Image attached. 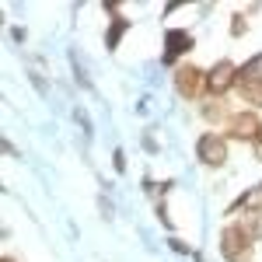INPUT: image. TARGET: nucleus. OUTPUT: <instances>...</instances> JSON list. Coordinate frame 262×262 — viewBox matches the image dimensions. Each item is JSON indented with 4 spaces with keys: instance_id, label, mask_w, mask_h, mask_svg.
<instances>
[{
    "instance_id": "obj_16",
    "label": "nucleus",
    "mask_w": 262,
    "mask_h": 262,
    "mask_svg": "<svg viewBox=\"0 0 262 262\" xmlns=\"http://www.w3.org/2000/svg\"><path fill=\"white\" fill-rule=\"evenodd\" d=\"M112 168H116V175H122V171H126V150H122V147H116V150H112Z\"/></svg>"
},
{
    "instance_id": "obj_11",
    "label": "nucleus",
    "mask_w": 262,
    "mask_h": 262,
    "mask_svg": "<svg viewBox=\"0 0 262 262\" xmlns=\"http://www.w3.org/2000/svg\"><path fill=\"white\" fill-rule=\"evenodd\" d=\"M234 224H238V231H242L252 245L262 242V213H255V210H252V213H238Z\"/></svg>"
},
{
    "instance_id": "obj_14",
    "label": "nucleus",
    "mask_w": 262,
    "mask_h": 262,
    "mask_svg": "<svg viewBox=\"0 0 262 262\" xmlns=\"http://www.w3.org/2000/svg\"><path fill=\"white\" fill-rule=\"evenodd\" d=\"M70 67H74V77L81 81V88H91V77H88V70H84V63L77 53H70Z\"/></svg>"
},
{
    "instance_id": "obj_21",
    "label": "nucleus",
    "mask_w": 262,
    "mask_h": 262,
    "mask_svg": "<svg viewBox=\"0 0 262 262\" xmlns=\"http://www.w3.org/2000/svg\"><path fill=\"white\" fill-rule=\"evenodd\" d=\"M0 262H18V259H14V255H4V259H0Z\"/></svg>"
},
{
    "instance_id": "obj_17",
    "label": "nucleus",
    "mask_w": 262,
    "mask_h": 262,
    "mask_svg": "<svg viewBox=\"0 0 262 262\" xmlns=\"http://www.w3.org/2000/svg\"><path fill=\"white\" fill-rule=\"evenodd\" d=\"M140 143H143V150H147V154H158V150H161V147H158V140H154V129H147Z\"/></svg>"
},
{
    "instance_id": "obj_6",
    "label": "nucleus",
    "mask_w": 262,
    "mask_h": 262,
    "mask_svg": "<svg viewBox=\"0 0 262 262\" xmlns=\"http://www.w3.org/2000/svg\"><path fill=\"white\" fill-rule=\"evenodd\" d=\"M259 129H262L259 112H255V108H238V112H231V119H227V126H224L221 133L231 143H248V147H252V140L259 137Z\"/></svg>"
},
{
    "instance_id": "obj_5",
    "label": "nucleus",
    "mask_w": 262,
    "mask_h": 262,
    "mask_svg": "<svg viewBox=\"0 0 262 262\" xmlns=\"http://www.w3.org/2000/svg\"><path fill=\"white\" fill-rule=\"evenodd\" d=\"M196 49V35L189 28H164V42H161V67L179 70L182 56H189Z\"/></svg>"
},
{
    "instance_id": "obj_20",
    "label": "nucleus",
    "mask_w": 262,
    "mask_h": 262,
    "mask_svg": "<svg viewBox=\"0 0 262 262\" xmlns=\"http://www.w3.org/2000/svg\"><path fill=\"white\" fill-rule=\"evenodd\" d=\"M98 206H101V213H105V221H112V203H108L105 196H101V200H98Z\"/></svg>"
},
{
    "instance_id": "obj_4",
    "label": "nucleus",
    "mask_w": 262,
    "mask_h": 262,
    "mask_svg": "<svg viewBox=\"0 0 262 262\" xmlns=\"http://www.w3.org/2000/svg\"><path fill=\"white\" fill-rule=\"evenodd\" d=\"M171 88L182 101H203L206 98V70L196 63H182L179 70H171Z\"/></svg>"
},
{
    "instance_id": "obj_9",
    "label": "nucleus",
    "mask_w": 262,
    "mask_h": 262,
    "mask_svg": "<svg viewBox=\"0 0 262 262\" xmlns=\"http://www.w3.org/2000/svg\"><path fill=\"white\" fill-rule=\"evenodd\" d=\"M252 210H255V213H262V182H255L252 189L238 192V196H234V203H231L224 213H227V217H238V213H252Z\"/></svg>"
},
{
    "instance_id": "obj_2",
    "label": "nucleus",
    "mask_w": 262,
    "mask_h": 262,
    "mask_svg": "<svg viewBox=\"0 0 262 262\" xmlns=\"http://www.w3.org/2000/svg\"><path fill=\"white\" fill-rule=\"evenodd\" d=\"M196 161L203 168H224V164L231 161V140L224 137L221 129H206L196 137Z\"/></svg>"
},
{
    "instance_id": "obj_3",
    "label": "nucleus",
    "mask_w": 262,
    "mask_h": 262,
    "mask_svg": "<svg viewBox=\"0 0 262 262\" xmlns=\"http://www.w3.org/2000/svg\"><path fill=\"white\" fill-rule=\"evenodd\" d=\"M217 252L224 262H255V245L238 231V224L227 221L217 234Z\"/></svg>"
},
{
    "instance_id": "obj_8",
    "label": "nucleus",
    "mask_w": 262,
    "mask_h": 262,
    "mask_svg": "<svg viewBox=\"0 0 262 262\" xmlns=\"http://www.w3.org/2000/svg\"><path fill=\"white\" fill-rule=\"evenodd\" d=\"M200 119L210 126V129H224L227 119H231V108H227V98H203L200 101Z\"/></svg>"
},
{
    "instance_id": "obj_18",
    "label": "nucleus",
    "mask_w": 262,
    "mask_h": 262,
    "mask_svg": "<svg viewBox=\"0 0 262 262\" xmlns=\"http://www.w3.org/2000/svg\"><path fill=\"white\" fill-rule=\"evenodd\" d=\"M252 158H255V161L262 164V129H259V137L252 140Z\"/></svg>"
},
{
    "instance_id": "obj_7",
    "label": "nucleus",
    "mask_w": 262,
    "mask_h": 262,
    "mask_svg": "<svg viewBox=\"0 0 262 262\" xmlns=\"http://www.w3.org/2000/svg\"><path fill=\"white\" fill-rule=\"evenodd\" d=\"M238 84V63L221 56L213 67H206V98H227Z\"/></svg>"
},
{
    "instance_id": "obj_12",
    "label": "nucleus",
    "mask_w": 262,
    "mask_h": 262,
    "mask_svg": "<svg viewBox=\"0 0 262 262\" xmlns=\"http://www.w3.org/2000/svg\"><path fill=\"white\" fill-rule=\"evenodd\" d=\"M245 32H248V14L234 11V14H231V39H242Z\"/></svg>"
},
{
    "instance_id": "obj_15",
    "label": "nucleus",
    "mask_w": 262,
    "mask_h": 262,
    "mask_svg": "<svg viewBox=\"0 0 262 262\" xmlns=\"http://www.w3.org/2000/svg\"><path fill=\"white\" fill-rule=\"evenodd\" d=\"M154 217L161 221V227H164V231H175V221H171V213H168L164 200H158V206H154Z\"/></svg>"
},
{
    "instance_id": "obj_10",
    "label": "nucleus",
    "mask_w": 262,
    "mask_h": 262,
    "mask_svg": "<svg viewBox=\"0 0 262 262\" xmlns=\"http://www.w3.org/2000/svg\"><path fill=\"white\" fill-rule=\"evenodd\" d=\"M129 28H133V21L122 18V14H116V18L105 25V49H108V53H116V49H119V42H122V35H126Z\"/></svg>"
},
{
    "instance_id": "obj_13",
    "label": "nucleus",
    "mask_w": 262,
    "mask_h": 262,
    "mask_svg": "<svg viewBox=\"0 0 262 262\" xmlns=\"http://www.w3.org/2000/svg\"><path fill=\"white\" fill-rule=\"evenodd\" d=\"M168 248H171L175 255H196V248L185 242V238H179V234H171V238H168Z\"/></svg>"
},
{
    "instance_id": "obj_19",
    "label": "nucleus",
    "mask_w": 262,
    "mask_h": 262,
    "mask_svg": "<svg viewBox=\"0 0 262 262\" xmlns=\"http://www.w3.org/2000/svg\"><path fill=\"white\" fill-rule=\"evenodd\" d=\"M4 154H7V158H21V154H18V147L7 140V137H4Z\"/></svg>"
},
{
    "instance_id": "obj_1",
    "label": "nucleus",
    "mask_w": 262,
    "mask_h": 262,
    "mask_svg": "<svg viewBox=\"0 0 262 262\" xmlns=\"http://www.w3.org/2000/svg\"><path fill=\"white\" fill-rule=\"evenodd\" d=\"M234 95L242 98V108H255V112H262V53L248 56V60L238 67Z\"/></svg>"
}]
</instances>
